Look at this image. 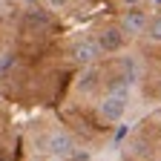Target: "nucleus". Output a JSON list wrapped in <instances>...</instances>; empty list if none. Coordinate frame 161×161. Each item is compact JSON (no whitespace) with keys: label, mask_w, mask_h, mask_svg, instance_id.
Instances as JSON below:
<instances>
[{"label":"nucleus","mask_w":161,"mask_h":161,"mask_svg":"<svg viewBox=\"0 0 161 161\" xmlns=\"http://www.w3.org/2000/svg\"><path fill=\"white\" fill-rule=\"evenodd\" d=\"M147 26H150L147 14L141 12V9H135V6H132L130 12H124V17H121V29H124L127 35H144Z\"/></svg>","instance_id":"obj_5"},{"label":"nucleus","mask_w":161,"mask_h":161,"mask_svg":"<svg viewBox=\"0 0 161 161\" xmlns=\"http://www.w3.org/2000/svg\"><path fill=\"white\" fill-rule=\"evenodd\" d=\"M72 150H75V138L66 132V130H52L49 135H46V153L52 155V158H69L72 155Z\"/></svg>","instance_id":"obj_2"},{"label":"nucleus","mask_w":161,"mask_h":161,"mask_svg":"<svg viewBox=\"0 0 161 161\" xmlns=\"http://www.w3.org/2000/svg\"><path fill=\"white\" fill-rule=\"evenodd\" d=\"M147 37L153 40V43H161V14L150 20V26H147Z\"/></svg>","instance_id":"obj_6"},{"label":"nucleus","mask_w":161,"mask_h":161,"mask_svg":"<svg viewBox=\"0 0 161 161\" xmlns=\"http://www.w3.org/2000/svg\"><path fill=\"white\" fill-rule=\"evenodd\" d=\"M49 3V9H64V6H69V0H46Z\"/></svg>","instance_id":"obj_8"},{"label":"nucleus","mask_w":161,"mask_h":161,"mask_svg":"<svg viewBox=\"0 0 161 161\" xmlns=\"http://www.w3.org/2000/svg\"><path fill=\"white\" fill-rule=\"evenodd\" d=\"M0 72H3V60H0Z\"/></svg>","instance_id":"obj_10"},{"label":"nucleus","mask_w":161,"mask_h":161,"mask_svg":"<svg viewBox=\"0 0 161 161\" xmlns=\"http://www.w3.org/2000/svg\"><path fill=\"white\" fill-rule=\"evenodd\" d=\"M124 43H127V32L121 26H107V29L98 32V46H101V52H107V55L121 52Z\"/></svg>","instance_id":"obj_4"},{"label":"nucleus","mask_w":161,"mask_h":161,"mask_svg":"<svg viewBox=\"0 0 161 161\" xmlns=\"http://www.w3.org/2000/svg\"><path fill=\"white\" fill-rule=\"evenodd\" d=\"M127 104H130V95L109 89L104 98H101L98 112H101V118H104V121H109V124H118V121L124 118V112H127Z\"/></svg>","instance_id":"obj_1"},{"label":"nucleus","mask_w":161,"mask_h":161,"mask_svg":"<svg viewBox=\"0 0 161 161\" xmlns=\"http://www.w3.org/2000/svg\"><path fill=\"white\" fill-rule=\"evenodd\" d=\"M78 89H80V92H89V89H95V72H86L84 78H80Z\"/></svg>","instance_id":"obj_7"},{"label":"nucleus","mask_w":161,"mask_h":161,"mask_svg":"<svg viewBox=\"0 0 161 161\" xmlns=\"http://www.w3.org/2000/svg\"><path fill=\"white\" fill-rule=\"evenodd\" d=\"M98 55H101L98 37H80V40H75V43H72V49H69V58L75 60V64H80V66L95 64V60H98Z\"/></svg>","instance_id":"obj_3"},{"label":"nucleus","mask_w":161,"mask_h":161,"mask_svg":"<svg viewBox=\"0 0 161 161\" xmlns=\"http://www.w3.org/2000/svg\"><path fill=\"white\" fill-rule=\"evenodd\" d=\"M121 3H127V6H138L141 0H121Z\"/></svg>","instance_id":"obj_9"}]
</instances>
